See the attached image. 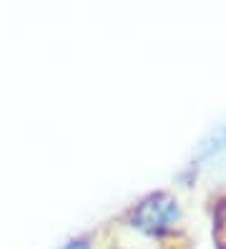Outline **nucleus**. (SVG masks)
Segmentation results:
<instances>
[{
    "instance_id": "f257e3e1",
    "label": "nucleus",
    "mask_w": 226,
    "mask_h": 249,
    "mask_svg": "<svg viewBox=\"0 0 226 249\" xmlns=\"http://www.w3.org/2000/svg\"><path fill=\"white\" fill-rule=\"evenodd\" d=\"M181 216L178 201L169 194H154L146 201H141L133 209V227L141 229L146 234H161L166 229H171L176 224V219Z\"/></svg>"
},
{
    "instance_id": "f03ea898",
    "label": "nucleus",
    "mask_w": 226,
    "mask_h": 249,
    "mask_svg": "<svg viewBox=\"0 0 226 249\" xmlns=\"http://www.w3.org/2000/svg\"><path fill=\"white\" fill-rule=\"evenodd\" d=\"M60 249H93V247H90L88 239H73V242H68L66 247H60Z\"/></svg>"
},
{
    "instance_id": "7ed1b4c3",
    "label": "nucleus",
    "mask_w": 226,
    "mask_h": 249,
    "mask_svg": "<svg viewBox=\"0 0 226 249\" xmlns=\"http://www.w3.org/2000/svg\"><path fill=\"white\" fill-rule=\"evenodd\" d=\"M224 171H226V161H224Z\"/></svg>"
}]
</instances>
